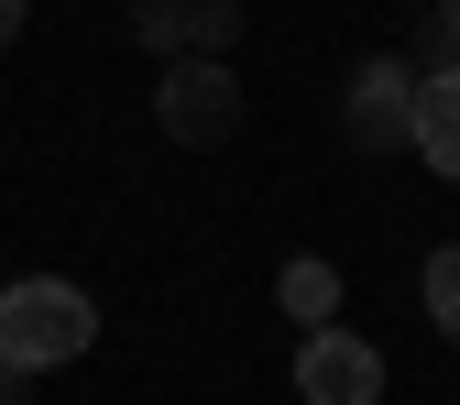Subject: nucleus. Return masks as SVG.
I'll list each match as a JSON object with an SVG mask.
<instances>
[{
  "instance_id": "obj_3",
  "label": "nucleus",
  "mask_w": 460,
  "mask_h": 405,
  "mask_svg": "<svg viewBox=\"0 0 460 405\" xmlns=\"http://www.w3.org/2000/svg\"><path fill=\"white\" fill-rule=\"evenodd\" d=\"M285 383H296V405H384V351L362 329H307Z\"/></svg>"
},
{
  "instance_id": "obj_8",
  "label": "nucleus",
  "mask_w": 460,
  "mask_h": 405,
  "mask_svg": "<svg viewBox=\"0 0 460 405\" xmlns=\"http://www.w3.org/2000/svg\"><path fill=\"white\" fill-rule=\"evenodd\" d=\"M417 307H428L438 339H460V242H438V252L417 263Z\"/></svg>"
},
{
  "instance_id": "obj_4",
  "label": "nucleus",
  "mask_w": 460,
  "mask_h": 405,
  "mask_svg": "<svg viewBox=\"0 0 460 405\" xmlns=\"http://www.w3.org/2000/svg\"><path fill=\"white\" fill-rule=\"evenodd\" d=\"M340 121H351L362 154H406V132H417V66H406V55H362Z\"/></svg>"
},
{
  "instance_id": "obj_2",
  "label": "nucleus",
  "mask_w": 460,
  "mask_h": 405,
  "mask_svg": "<svg viewBox=\"0 0 460 405\" xmlns=\"http://www.w3.org/2000/svg\"><path fill=\"white\" fill-rule=\"evenodd\" d=\"M154 121H164V143L208 154V143H230V132H242V77H230L219 55H187V66H164Z\"/></svg>"
},
{
  "instance_id": "obj_10",
  "label": "nucleus",
  "mask_w": 460,
  "mask_h": 405,
  "mask_svg": "<svg viewBox=\"0 0 460 405\" xmlns=\"http://www.w3.org/2000/svg\"><path fill=\"white\" fill-rule=\"evenodd\" d=\"M438 44H449V55H460V0H438Z\"/></svg>"
},
{
  "instance_id": "obj_9",
  "label": "nucleus",
  "mask_w": 460,
  "mask_h": 405,
  "mask_svg": "<svg viewBox=\"0 0 460 405\" xmlns=\"http://www.w3.org/2000/svg\"><path fill=\"white\" fill-rule=\"evenodd\" d=\"M22 44V0H0V55H12Z\"/></svg>"
},
{
  "instance_id": "obj_5",
  "label": "nucleus",
  "mask_w": 460,
  "mask_h": 405,
  "mask_svg": "<svg viewBox=\"0 0 460 405\" xmlns=\"http://www.w3.org/2000/svg\"><path fill=\"white\" fill-rule=\"evenodd\" d=\"M132 33L143 55H164V66H187V55H219L242 44V0H132Z\"/></svg>"
},
{
  "instance_id": "obj_1",
  "label": "nucleus",
  "mask_w": 460,
  "mask_h": 405,
  "mask_svg": "<svg viewBox=\"0 0 460 405\" xmlns=\"http://www.w3.org/2000/svg\"><path fill=\"white\" fill-rule=\"evenodd\" d=\"M88 339H99L88 285H66V274L0 285V373H66V362H88Z\"/></svg>"
},
{
  "instance_id": "obj_7",
  "label": "nucleus",
  "mask_w": 460,
  "mask_h": 405,
  "mask_svg": "<svg viewBox=\"0 0 460 405\" xmlns=\"http://www.w3.org/2000/svg\"><path fill=\"white\" fill-rule=\"evenodd\" d=\"M340 296H351V285H340L329 252H296V263L274 274V307L296 318V339H307V329H340Z\"/></svg>"
},
{
  "instance_id": "obj_6",
  "label": "nucleus",
  "mask_w": 460,
  "mask_h": 405,
  "mask_svg": "<svg viewBox=\"0 0 460 405\" xmlns=\"http://www.w3.org/2000/svg\"><path fill=\"white\" fill-rule=\"evenodd\" d=\"M406 154L428 164V176L460 187V66H428L417 77V132H406Z\"/></svg>"
}]
</instances>
